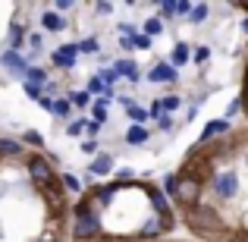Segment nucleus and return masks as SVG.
<instances>
[{
  "instance_id": "obj_8",
  "label": "nucleus",
  "mask_w": 248,
  "mask_h": 242,
  "mask_svg": "<svg viewBox=\"0 0 248 242\" xmlns=\"http://www.w3.org/2000/svg\"><path fill=\"white\" fill-rule=\"evenodd\" d=\"M148 79L151 82H173L176 79V73H173V66H157V69H151V73H148Z\"/></svg>"
},
{
  "instance_id": "obj_13",
  "label": "nucleus",
  "mask_w": 248,
  "mask_h": 242,
  "mask_svg": "<svg viewBox=\"0 0 248 242\" xmlns=\"http://www.w3.org/2000/svg\"><path fill=\"white\" fill-rule=\"evenodd\" d=\"M19 151H22V148H19L13 139H0V154H19Z\"/></svg>"
},
{
  "instance_id": "obj_20",
  "label": "nucleus",
  "mask_w": 248,
  "mask_h": 242,
  "mask_svg": "<svg viewBox=\"0 0 248 242\" xmlns=\"http://www.w3.org/2000/svg\"><path fill=\"white\" fill-rule=\"evenodd\" d=\"M154 233H160V224H157V220H151V224L141 230V236H154Z\"/></svg>"
},
{
  "instance_id": "obj_25",
  "label": "nucleus",
  "mask_w": 248,
  "mask_h": 242,
  "mask_svg": "<svg viewBox=\"0 0 248 242\" xmlns=\"http://www.w3.org/2000/svg\"><path fill=\"white\" fill-rule=\"evenodd\" d=\"M63 182H66V189H73V192H79V179H76V176H66Z\"/></svg>"
},
{
  "instance_id": "obj_10",
  "label": "nucleus",
  "mask_w": 248,
  "mask_h": 242,
  "mask_svg": "<svg viewBox=\"0 0 248 242\" xmlns=\"http://www.w3.org/2000/svg\"><path fill=\"white\" fill-rule=\"evenodd\" d=\"M41 22H44V29H50V32H60L63 25H66L60 16H57V13H44V16H41Z\"/></svg>"
},
{
  "instance_id": "obj_9",
  "label": "nucleus",
  "mask_w": 248,
  "mask_h": 242,
  "mask_svg": "<svg viewBox=\"0 0 248 242\" xmlns=\"http://www.w3.org/2000/svg\"><path fill=\"white\" fill-rule=\"evenodd\" d=\"M230 129V123L226 120H214L211 126H204V132H201V142H207V139H214V135H220V132H226Z\"/></svg>"
},
{
  "instance_id": "obj_21",
  "label": "nucleus",
  "mask_w": 248,
  "mask_h": 242,
  "mask_svg": "<svg viewBox=\"0 0 248 242\" xmlns=\"http://www.w3.org/2000/svg\"><path fill=\"white\" fill-rule=\"evenodd\" d=\"M79 48L85 50V54H94V50H97V41H94V38H88V41H82Z\"/></svg>"
},
{
  "instance_id": "obj_28",
  "label": "nucleus",
  "mask_w": 248,
  "mask_h": 242,
  "mask_svg": "<svg viewBox=\"0 0 248 242\" xmlns=\"http://www.w3.org/2000/svg\"><path fill=\"white\" fill-rule=\"evenodd\" d=\"M25 139H29L31 145H41V135H38V132H29V135H25Z\"/></svg>"
},
{
  "instance_id": "obj_6",
  "label": "nucleus",
  "mask_w": 248,
  "mask_h": 242,
  "mask_svg": "<svg viewBox=\"0 0 248 242\" xmlns=\"http://www.w3.org/2000/svg\"><path fill=\"white\" fill-rule=\"evenodd\" d=\"M0 63H3L6 69H13L16 76H25V73H29V66H25V60H19V57L13 54V50H10V54H3V57H0Z\"/></svg>"
},
{
  "instance_id": "obj_22",
  "label": "nucleus",
  "mask_w": 248,
  "mask_h": 242,
  "mask_svg": "<svg viewBox=\"0 0 248 242\" xmlns=\"http://www.w3.org/2000/svg\"><path fill=\"white\" fill-rule=\"evenodd\" d=\"M25 91H29V97H41V88L31 85V82H25ZM41 101H44V97H41Z\"/></svg>"
},
{
  "instance_id": "obj_24",
  "label": "nucleus",
  "mask_w": 248,
  "mask_h": 242,
  "mask_svg": "<svg viewBox=\"0 0 248 242\" xmlns=\"http://www.w3.org/2000/svg\"><path fill=\"white\" fill-rule=\"evenodd\" d=\"M94 120H107V107H104V104L94 107Z\"/></svg>"
},
{
  "instance_id": "obj_17",
  "label": "nucleus",
  "mask_w": 248,
  "mask_h": 242,
  "mask_svg": "<svg viewBox=\"0 0 248 242\" xmlns=\"http://www.w3.org/2000/svg\"><path fill=\"white\" fill-rule=\"evenodd\" d=\"M25 79H29L31 85H38V82H44V73H41V69H35V66H29V73H25Z\"/></svg>"
},
{
  "instance_id": "obj_5",
  "label": "nucleus",
  "mask_w": 248,
  "mask_h": 242,
  "mask_svg": "<svg viewBox=\"0 0 248 242\" xmlns=\"http://www.w3.org/2000/svg\"><path fill=\"white\" fill-rule=\"evenodd\" d=\"M29 173L35 176L38 182H47L50 176H54V173H50V163L44 161V158H31V161H29Z\"/></svg>"
},
{
  "instance_id": "obj_3",
  "label": "nucleus",
  "mask_w": 248,
  "mask_h": 242,
  "mask_svg": "<svg viewBox=\"0 0 248 242\" xmlns=\"http://www.w3.org/2000/svg\"><path fill=\"white\" fill-rule=\"evenodd\" d=\"M188 224H192V226H207V230H217V226H220V217L211 211V208L195 205L192 211H188Z\"/></svg>"
},
{
  "instance_id": "obj_29",
  "label": "nucleus",
  "mask_w": 248,
  "mask_h": 242,
  "mask_svg": "<svg viewBox=\"0 0 248 242\" xmlns=\"http://www.w3.org/2000/svg\"><path fill=\"white\" fill-rule=\"evenodd\" d=\"M19 38H22V32H19V29H13V32H10V41H13V44H19Z\"/></svg>"
},
{
  "instance_id": "obj_27",
  "label": "nucleus",
  "mask_w": 248,
  "mask_h": 242,
  "mask_svg": "<svg viewBox=\"0 0 248 242\" xmlns=\"http://www.w3.org/2000/svg\"><path fill=\"white\" fill-rule=\"evenodd\" d=\"M154 205H157V211H160V214H167V205H164V198H160L157 192H154Z\"/></svg>"
},
{
  "instance_id": "obj_15",
  "label": "nucleus",
  "mask_w": 248,
  "mask_h": 242,
  "mask_svg": "<svg viewBox=\"0 0 248 242\" xmlns=\"http://www.w3.org/2000/svg\"><path fill=\"white\" fill-rule=\"evenodd\" d=\"M188 19H192V22H201V19H207V6L198 3V6L192 10V16H188Z\"/></svg>"
},
{
  "instance_id": "obj_12",
  "label": "nucleus",
  "mask_w": 248,
  "mask_h": 242,
  "mask_svg": "<svg viewBox=\"0 0 248 242\" xmlns=\"http://www.w3.org/2000/svg\"><path fill=\"white\" fill-rule=\"evenodd\" d=\"M145 139H148V132H145L141 126H132V129L126 132V142H132V145H141Z\"/></svg>"
},
{
  "instance_id": "obj_23",
  "label": "nucleus",
  "mask_w": 248,
  "mask_h": 242,
  "mask_svg": "<svg viewBox=\"0 0 248 242\" xmlns=\"http://www.w3.org/2000/svg\"><path fill=\"white\" fill-rule=\"evenodd\" d=\"M129 113H132V120H145V110L141 107H132V104H129Z\"/></svg>"
},
{
  "instance_id": "obj_11",
  "label": "nucleus",
  "mask_w": 248,
  "mask_h": 242,
  "mask_svg": "<svg viewBox=\"0 0 248 242\" xmlns=\"http://www.w3.org/2000/svg\"><path fill=\"white\" fill-rule=\"evenodd\" d=\"M110 167H113V161L104 154V158H97L94 163H91V173H97V176H101V173H110Z\"/></svg>"
},
{
  "instance_id": "obj_31",
  "label": "nucleus",
  "mask_w": 248,
  "mask_h": 242,
  "mask_svg": "<svg viewBox=\"0 0 248 242\" xmlns=\"http://www.w3.org/2000/svg\"><path fill=\"white\" fill-rule=\"evenodd\" d=\"M242 29H245V35H248V19H245V25H242Z\"/></svg>"
},
{
  "instance_id": "obj_32",
  "label": "nucleus",
  "mask_w": 248,
  "mask_h": 242,
  "mask_svg": "<svg viewBox=\"0 0 248 242\" xmlns=\"http://www.w3.org/2000/svg\"><path fill=\"white\" fill-rule=\"evenodd\" d=\"M44 242H50V239H44Z\"/></svg>"
},
{
  "instance_id": "obj_16",
  "label": "nucleus",
  "mask_w": 248,
  "mask_h": 242,
  "mask_svg": "<svg viewBox=\"0 0 248 242\" xmlns=\"http://www.w3.org/2000/svg\"><path fill=\"white\" fill-rule=\"evenodd\" d=\"M186 60H188V48H186V44H179V48L173 50V63H186Z\"/></svg>"
},
{
  "instance_id": "obj_30",
  "label": "nucleus",
  "mask_w": 248,
  "mask_h": 242,
  "mask_svg": "<svg viewBox=\"0 0 248 242\" xmlns=\"http://www.w3.org/2000/svg\"><path fill=\"white\" fill-rule=\"evenodd\" d=\"M176 104H179V97H167V101H164V107H167V110H173Z\"/></svg>"
},
{
  "instance_id": "obj_18",
  "label": "nucleus",
  "mask_w": 248,
  "mask_h": 242,
  "mask_svg": "<svg viewBox=\"0 0 248 242\" xmlns=\"http://www.w3.org/2000/svg\"><path fill=\"white\" fill-rule=\"evenodd\" d=\"M69 101L82 107V104H88V91H69Z\"/></svg>"
},
{
  "instance_id": "obj_19",
  "label": "nucleus",
  "mask_w": 248,
  "mask_h": 242,
  "mask_svg": "<svg viewBox=\"0 0 248 242\" xmlns=\"http://www.w3.org/2000/svg\"><path fill=\"white\" fill-rule=\"evenodd\" d=\"M148 35H160V29H164V22H160V19H148Z\"/></svg>"
},
{
  "instance_id": "obj_26",
  "label": "nucleus",
  "mask_w": 248,
  "mask_h": 242,
  "mask_svg": "<svg viewBox=\"0 0 248 242\" xmlns=\"http://www.w3.org/2000/svg\"><path fill=\"white\" fill-rule=\"evenodd\" d=\"M207 57H211V50H207V48H198V54H195V60H198V63H204Z\"/></svg>"
},
{
  "instance_id": "obj_1",
  "label": "nucleus",
  "mask_w": 248,
  "mask_h": 242,
  "mask_svg": "<svg viewBox=\"0 0 248 242\" xmlns=\"http://www.w3.org/2000/svg\"><path fill=\"white\" fill-rule=\"evenodd\" d=\"M176 195H179V201H182V205L195 208V205H198V198H201V182L195 179V176H179Z\"/></svg>"
},
{
  "instance_id": "obj_7",
  "label": "nucleus",
  "mask_w": 248,
  "mask_h": 242,
  "mask_svg": "<svg viewBox=\"0 0 248 242\" xmlns=\"http://www.w3.org/2000/svg\"><path fill=\"white\" fill-rule=\"evenodd\" d=\"M76 50H79V44H63V48L54 54V63H60V66H73Z\"/></svg>"
},
{
  "instance_id": "obj_14",
  "label": "nucleus",
  "mask_w": 248,
  "mask_h": 242,
  "mask_svg": "<svg viewBox=\"0 0 248 242\" xmlns=\"http://www.w3.org/2000/svg\"><path fill=\"white\" fill-rule=\"evenodd\" d=\"M116 73H120V76H129V79H135V76H139V73H135V63H116Z\"/></svg>"
},
{
  "instance_id": "obj_2",
  "label": "nucleus",
  "mask_w": 248,
  "mask_h": 242,
  "mask_svg": "<svg viewBox=\"0 0 248 242\" xmlns=\"http://www.w3.org/2000/svg\"><path fill=\"white\" fill-rule=\"evenodd\" d=\"M97 230H101L97 217H94V214H88V211L82 208V211H79V217H76L73 236H76V239H91V236H97Z\"/></svg>"
},
{
  "instance_id": "obj_4",
  "label": "nucleus",
  "mask_w": 248,
  "mask_h": 242,
  "mask_svg": "<svg viewBox=\"0 0 248 242\" xmlns=\"http://www.w3.org/2000/svg\"><path fill=\"white\" fill-rule=\"evenodd\" d=\"M214 189H217L220 198H232V195H236V189H239L236 173H232V170H226V173H217V179H214Z\"/></svg>"
}]
</instances>
